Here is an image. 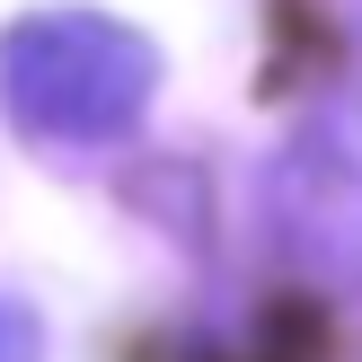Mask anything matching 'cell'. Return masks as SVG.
Listing matches in <instances>:
<instances>
[{
  "instance_id": "6da1fadb",
  "label": "cell",
  "mask_w": 362,
  "mask_h": 362,
  "mask_svg": "<svg viewBox=\"0 0 362 362\" xmlns=\"http://www.w3.org/2000/svg\"><path fill=\"white\" fill-rule=\"evenodd\" d=\"M151 45L115 18H88V9H53L27 18V27L0 45V98L27 133L53 141H115L141 124L151 106Z\"/></svg>"
},
{
  "instance_id": "7a4b0ae2",
  "label": "cell",
  "mask_w": 362,
  "mask_h": 362,
  "mask_svg": "<svg viewBox=\"0 0 362 362\" xmlns=\"http://www.w3.org/2000/svg\"><path fill=\"white\" fill-rule=\"evenodd\" d=\"M274 239L318 283H362V106H327L274 168Z\"/></svg>"
},
{
  "instance_id": "3957f363",
  "label": "cell",
  "mask_w": 362,
  "mask_h": 362,
  "mask_svg": "<svg viewBox=\"0 0 362 362\" xmlns=\"http://www.w3.org/2000/svg\"><path fill=\"white\" fill-rule=\"evenodd\" d=\"M0 362H35V318L18 300H0Z\"/></svg>"
}]
</instances>
